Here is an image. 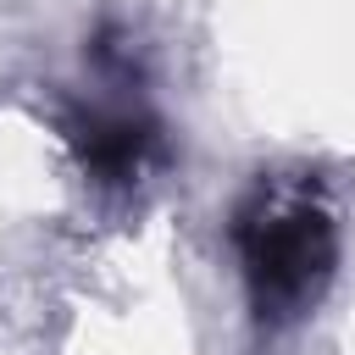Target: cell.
Here are the masks:
<instances>
[{"label":"cell","mask_w":355,"mask_h":355,"mask_svg":"<svg viewBox=\"0 0 355 355\" xmlns=\"http://www.w3.org/2000/svg\"><path fill=\"white\" fill-rule=\"evenodd\" d=\"M233 250L244 266L250 316L288 327L316 311L338 272V222L311 178H255L233 205Z\"/></svg>","instance_id":"obj_1"},{"label":"cell","mask_w":355,"mask_h":355,"mask_svg":"<svg viewBox=\"0 0 355 355\" xmlns=\"http://www.w3.org/2000/svg\"><path fill=\"white\" fill-rule=\"evenodd\" d=\"M61 139L94 183H139L161 150V122L144 105H72L61 116Z\"/></svg>","instance_id":"obj_2"}]
</instances>
